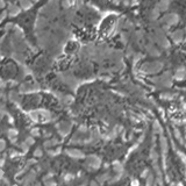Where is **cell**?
<instances>
[{"label": "cell", "instance_id": "2", "mask_svg": "<svg viewBox=\"0 0 186 186\" xmlns=\"http://www.w3.org/2000/svg\"><path fill=\"white\" fill-rule=\"evenodd\" d=\"M19 73L18 64L11 58H5L0 64V77L4 79H13Z\"/></svg>", "mask_w": 186, "mask_h": 186}, {"label": "cell", "instance_id": "3", "mask_svg": "<svg viewBox=\"0 0 186 186\" xmlns=\"http://www.w3.org/2000/svg\"><path fill=\"white\" fill-rule=\"evenodd\" d=\"M116 21H118V16L114 15V14H109L107 15L106 18H104L99 25V35L105 37L107 36L111 31H113V28L115 27L116 25Z\"/></svg>", "mask_w": 186, "mask_h": 186}, {"label": "cell", "instance_id": "5", "mask_svg": "<svg viewBox=\"0 0 186 186\" xmlns=\"http://www.w3.org/2000/svg\"><path fill=\"white\" fill-rule=\"evenodd\" d=\"M90 1L92 4H94L97 7H99L100 9H102V11H106V9L113 7V5L111 4L109 0H90Z\"/></svg>", "mask_w": 186, "mask_h": 186}, {"label": "cell", "instance_id": "4", "mask_svg": "<svg viewBox=\"0 0 186 186\" xmlns=\"http://www.w3.org/2000/svg\"><path fill=\"white\" fill-rule=\"evenodd\" d=\"M79 50V43L75 40H71V41H67V43L65 44L64 47V51L66 55H75L77 51Z\"/></svg>", "mask_w": 186, "mask_h": 186}, {"label": "cell", "instance_id": "1", "mask_svg": "<svg viewBox=\"0 0 186 186\" xmlns=\"http://www.w3.org/2000/svg\"><path fill=\"white\" fill-rule=\"evenodd\" d=\"M49 0H37L36 2H34V5L29 7L28 9L21 11L19 14H16L15 16H12L7 20H5L4 22H1V26H5L6 23H13L16 25L18 27H20L23 33L25 36L33 44H36V37H35V25L37 21V16L38 13L41 11V8L48 2Z\"/></svg>", "mask_w": 186, "mask_h": 186}]
</instances>
